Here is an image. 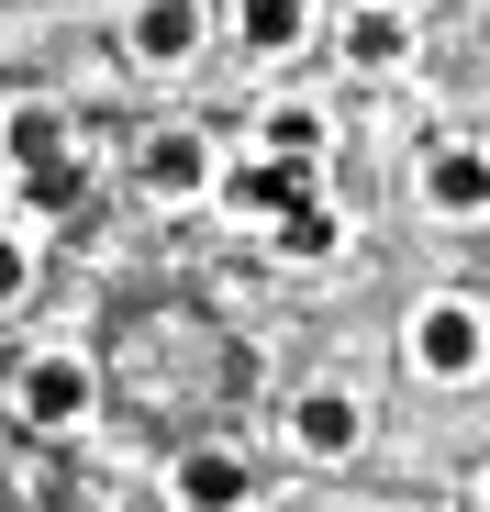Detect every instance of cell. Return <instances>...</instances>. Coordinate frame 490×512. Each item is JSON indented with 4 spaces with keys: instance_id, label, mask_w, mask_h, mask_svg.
<instances>
[{
    "instance_id": "obj_1",
    "label": "cell",
    "mask_w": 490,
    "mask_h": 512,
    "mask_svg": "<svg viewBox=\"0 0 490 512\" xmlns=\"http://www.w3.org/2000/svg\"><path fill=\"white\" fill-rule=\"evenodd\" d=\"M479 357H490V323H479L468 301H424V312H413V368H424V379H468Z\"/></svg>"
},
{
    "instance_id": "obj_13",
    "label": "cell",
    "mask_w": 490,
    "mask_h": 512,
    "mask_svg": "<svg viewBox=\"0 0 490 512\" xmlns=\"http://www.w3.org/2000/svg\"><path fill=\"white\" fill-rule=\"evenodd\" d=\"M346 56H357V67H390V56H401V12H368V23L346 34Z\"/></svg>"
},
{
    "instance_id": "obj_3",
    "label": "cell",
    "mask_w": 490,
    "mask_h": 512,
    "mask_svg": "<svg viewBox=\"0 0 490 512\" xmlns=\"http://www.w3.org/2000/svg\"><path fill=\"white\" fill-rule=\"evenodd\" d=\"M223 201H234V212H268V223H279L290 201H312V167H301V156H245L234 179H223Z\"/></svg>"
},
{
    "instance_id": "obj_2",
    "label": "cell",
    "mask_w": 490,
    "mask_h": 512,
    "mask_svg": "<svg viewBox=\"0 0 490 512\" xmlns=\"http://www.w3.org/2000/svg\"><path fill=\"white\" fill-rule=\"evenodd\" d=\"M245 501H257V479H245L234 446H190L179 457V512H245Z\"/></svg>"
},
{
    "instance_id": "obj_9",
    "label": "cell",
    "mask_w": 490,
    "mask_h": 512,
    "mask_svg": "<svg viewBox=\"0 0 490 512\" xmlns=\"http://www.w3.org/2000/svg\"><path fill=\"white\" fill-rule=\"evenodd\" d=\"M234 34H245V56H290L312 34V0H234Z\"/></svg>"
},
{
    "instance_id": "obj_8",
    "label": "cell",
    "mask_w": 490,
    "mask_h": 512,
    "mask_svg": "<svg viewBox=\"0 0 490 512\" xmlns=\"http://www.w3.org/2000/svg\"><path fill=\"white\" fill-rule=\"evenodd\" d=\"M290 435H301V457H357V401L346 390H312L290 412Z\"/></svg>"
},
{
    "instance_id": "obj_14",
    "label": "cell",
    "mask_w": 490,
    "mask_h": 512,
    "mask_svg": "<svg viewBox=\"0 0 490 512\" xmlns=\"http://www.w3.org/2000/svg\"><path fill=\"white\" fill-rule=\"evenodd\" d=\"M23 279H34V256H23L12 234H0V301H23Z\"/></svg>"
},
{
    "instance_id": "obj_7",
    "label": "cell",
    "mask_w": 490,
    "mask_h": 512,
    "mask_svg": "<svg viewBox=\"0 0 490 512\" xmlns=\"http://www.w3.org/2000/svg\"><path fill=\"white\" fill-rule=\"evenodd\" d=\"M145 190H156V201L212 190V145H201V134H156V145H145Z\"/></svg>"
},
{
    "instance_id": "obj_6",
    "label": "cell",
    "mask_w": 490,
    "mask_h": 512,
    "mask_svg": "<svg viewBox=\"0 0 490 512\" xmlns=\"http://www.w3.org/2000/svg\"><path fill=\"white\" fill-rule=\"evenodd\" d=\"M23 412L34 423H78V412H90V368H78V357H34L23 368Z\"/></svg>"
},
{
    "instance_id": "obj_5",
    "label": "cell",
    "mask_w": 490,
    "mask_h": 512,
    "mask_svg": "<svg viewBox=\"0 0 490 512\" xmlns=\"http://www.w3.org/2000/svg\"><path fill=\"white\" fill-rule=\"evenodd\" d=\"M424 201H435V212H479V201H490V156H479V145H435V156H424Z\"/></svg>"
},
{
    "instance_id": "obj_12",
    "label": "cell",
    "mask_w": 490,
    "mask_h": 512,
    "mask_svg": "<svg viewBox=\"0 0 490 512\" xmlns=\"http://www.w3.org/2000/svg\"><path fill=\"white\" fill-rule=\"evenodd\" d=\"M257 145H268V156H301V167H312V156H323V123H312V112H268V134H257Z\"/></svg>"
},
{
    "instance_id": "obj_15",
    "label": "cell",
    "mask_w": 490,
    "mask_h": 512,
    "mask_svg": "<svg viewBox=\"0 0 490 512\" xmlns=\"http://www.w3.org/2000/svg\"><path fill=\"white\" fill-rule=\"evenodd\" d=\"M479 501H490V490H479Z\"/></svg>"
},
{
    "instance_id": "obj_10",
    "label": "cell",
    "mask_w": 490,
    "mask_h": 512,
    "mask_svg": "<svg viewBox=\"0 0 490 512\" xmlns=\"http://www.w3.org/2000/svg\"><path fill=\"white\" fill-rule=\"evenodd\" d=\"M0 145H12L23 167H56V156H67V123H56L45 101H12V112H0Z\"/></svg>"
},
{
    "instance_id": "obj_11",
    "label": "cell",
    "mask_w": 490,
    "mask_h": 512,
    "mask_svg": "<svg viewBox=\"0 0 490 512\" xmlns=\"http://www.w3.org/2000/svg\"><path fill=\"white\" fill-rule=\"evenodd\" d=\"M335 245H346L335 201H290V212H279V256H335Z\"/></svg>"
},
{
    "instance_id": "obj_4",
    "label": "cell",
    "mask_w": 490,
    "mask_h": 512,
    "mask_svg": "<svg viewBox=\"0 0 490 512\" xmlns=\"http://www.w3.org/2000/svg\"><path fill=\"white\" fill-rule=\"evenodd\" d=\"M134 56L145 67H190L201 56V0H145L134 12Z\"/></svg>"
}]
</instances>
